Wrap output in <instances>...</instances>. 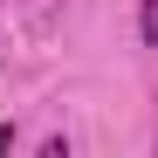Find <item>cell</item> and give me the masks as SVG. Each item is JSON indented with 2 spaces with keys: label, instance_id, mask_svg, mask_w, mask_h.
<instances>
[{
  "label": "cell",
  "instance_id": "2",
  "mask_svg": "<svg viewBox=\"0 0 158 158\" xmlns=\"http://www.w3.org/2000/svg\"><path fill=\"white\" fill-rule=\"evenodd\" d=\"M7 144H14V131H7V124H0V151H7Z\"/></svg>",
  "mask_w": 158,
  "mask_h": 158
},
{
  "label": "cell",
  "instance_id": "1",
  "mask_svg": "<svg viewBox=\"0 0 158 158\" xmlns=\"http://www.w3.org/2000/svg\"><path fill=\"white\" fill-rule=\"evenodd\" d=\"M138 35L144 48H158V0H138Z\"/></svg>",
  "mask_w": 158,
  "mask_h": 158
}]
</instances>
